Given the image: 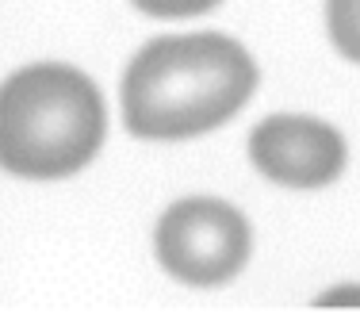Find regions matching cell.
I'll use <instances>...</instances> for the list:
<instances>
[{"mask_svg": "<svg viewBox=\"0 0 360 326\" xmlns=\"http://www.w3.org/2000/svg\"><path fill=\"white\" fill-rule=\"evenodd\" d=\"M139 12L153 15V20H192V15H203L211 8H219L222 0H131Z\"/></svg>", "mask_w": 360, "mask_h": 326, "instance_id": "8992f818", "label": "cell"}, {"mask_svg": "<svg viewBox=\"0 0 360 326\" xmlns=\"http://www.w3.org/2000/svg\"><path fill=\"white\" fill-rule=\"evenodd\" d=\"M257 89V65L226 35H169L134 54L123 77V123L134 139H195L234 119Z\"/></svg>", "mask_w": 360, "mask_h": 326, "instance_id": "6da1fadb", "label": "cell"}, {"mask_svg": "<svg viewBox=\"0 0 360 326\" xmlns=\"http://www.w3.org/2000/svg\"><path fill=\"white\" fill-rule=\"evenodd\" d=\"M250 158L284 188H326L345 169V139L311 115H272L253 127Z\"/></svg>", "mask_w": 360, "mask_h": 326, "instance_id": "277c9868", "label": "cell"}, {"mask_svg": "<svg viewBox=\"0 0 360 326\" xmlns=\"http://www.w3.org/2000/svg\"><path fill=\"white\" fill-rule=\"evenodd\" d=\"M326 31L338 54L360 65V0H326Z\"/></svg>", "mask_w": 360, "mask_h": 326, "instance_id": "5b68a950", "label": "cell"}, {"mask_svg": "<svg viewBox=\"0 0 360 326\" xmlns=\"http://www.w3.org/2000/svg\"><path fill=\"white\" fill-rule=\"evenodd\" d=\"M250 222L238 208L211 196L180 200L161 215L153 250L165 272L195 288H215L234 280L250 261Z\"/></svg>", "mask_w": 360, "mask_h": 326, "instance_id": "3957f363", "label": "cell"}, {"mask_svg": "<svg viewBox=\"0 0 360 326\" xmlns=\"http://www.w3.org/2000/svg\"><path fill=\"white\" fill-rule=\"evenodd\" d=\"M108 131L100 89L73 65L39 62L0 84V169L62 181L96 158Z\"/></svg>", "mask_w": 360, "mask_h": 326, "instance_id": "7a4b0ae2", "label": "cell"}]
</instances>
